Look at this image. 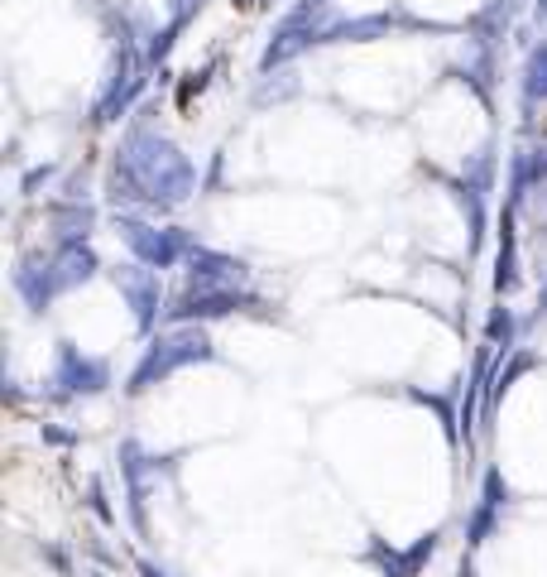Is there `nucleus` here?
<instances>
[{"instance_id":"1","label":"nucleus","mask_w":547,"mask_h":577,"mask_svg":"<svg viewBox=\"0 0 547 577\" xmlns=\"http://www.w3.org/2000/svg\"><path fill=\"white\" fill-rule=\"evenodd\" d=\"M192 164L182 160V150L164 136H150V130H135L126 140L116 160V198H140L154 202V208H168V202H182L192 192Z\"/></svg>"},{"instance_id":"2","label":"nucleus","mask_w":547,"mask_h":577,"mask_svg":"<svg viewBox=\"0 0 547 577\" xmlns=\"http://www.w3.org/2000/svg\"><path fill=\"white\" fill-rule=\"evenodd\" d=\"M198 361H212V342H206L202 328H188V322H174V332L154 337L144 361L135 366V376H130V395H144L150 385L168 380L174 370L182 366H198Z\"/></svg>"},{"instance_id":"3","label":"nucleus","mask_w":547,"mask_h":577,"mask_svg":"<svg viewBox=\"0 0 547 577\" xmlns=\"http://www.w3.org/2000/svg\"><path fill=\"white\" fill-rule=\"evenodd\" d=\"M120 236L135 250V260L150 264V270H174L192 250L188 240H182V232H159V226H150V222H135V216H120Z\"/></svg>"},{"instance_id":"4","label":"nucleus","mask_w":547,"mask_h":577,"mask_svg":"<svg viewBox=\"0 0 547 577\" xmlns=\"http://www.w3.org/2000/svg\"><path fill=\"white\" fill-rule=\"evenodd\" d=\"M246 304H254V298H250V294H240L236 284H192L182 298H174V308H168V322L226 318V313H240Z\"/></svg>"},{"instance_id":"5","label":"nucleus","mask_w":547,"mask_h":577,"mask_svg":"<svg viewBox=\"0 0 547 577\" xmlns=\"http://www.w3.org/2000/svg\"><path fill=\"white\" fill-rule=\"evenodd\" d=\"M58 385H63V395H102L106 385H111V370H106V361L96 356H82L72 342H58Z\"/></svg>"},{"instance_id":"6","label":"nucleus","mask_w":547,"mask_h":577,"mask_svg":"<svg viewBox=\"0 0 547 577\" xmlns=\"http://www.w3.org/2000/svg\"><path fill=\"white\" fill-rule=\"evenodd\" d=\"M116 288L130 298L135 322L150 332L154 318H159V270H150V264H126V270H116Z\"/></svg>"},{"instance_id":"7","label":"nucleus","mask_w":547,"mask_h":577,"mask_svg":"<svg viewBox=\"0 0 547 577\" xmlns=\"http://www.w3.org/2000/svg\"><path fill=\"white\" fill-rule=\"evenodd\" d=\"M15 288H20V298H24V304H29L34 313H44L58 294H63V288H58V274H53V260H39V256H24V260H20Z\"/></svg>"},{"instance_id":"8","label":"nucleus","mask_w":547,"mask_h":577,"mask_svg":"<svg viewBox=\"0 0 547 577\" xmlns=\"http://www.w3.org/2000/svg\"><path fill=\"white\" fill-rule=\"evenodd\" d=\"M102 270V260H96V250L87 246V240H58V250H53V274H58V288H78V284H87L92 274Z\"/></svg>"},{"instance_id":"9","label":"nucleus","mask_w":547,"mask_h":577,"mask_svg":"<svg viewBox=\"0 0 547 577\" xmlns=\"http://www.w3.org/2000/svg\"><path fill=\"white\" fill-rule=\"evenodd\" d=\"M504 501H509V486H504V476H500V472H485L480 505H476V515H471V525H466V544H471V549H480L485 539H490V529H495V515L504 510Z\"/></svg>"},{"instance_id":"10","label":"nucleus","mask_w":547,"mask_h":577,"mask_svg":"<svg viewBox=\"0 0 547 577\" xmlns=\"http://www.w3.org/2000/svg\"><path fill=\"white\" fill-rule=\"evenodd\" d=\"M188 274H192V284H240L246 280V264L222 256V250L192 246L188 250Z\"/></svg>"},{"instance_id":"11","label":"nucleus","mask_w":547,"mask_h":577,"mask_svg":"<svg viewBox=\"0 0 547 577\" xmlns=\"http://www.w3.org/2000/svg\"><path fill=\"white\" fill-rule=\"evenodd\" d=\"M437 544H442V534H437V529H428V534H423L413 549H404V553H399V549H384V544H374L370 553L384 563V577H418V568L437 553Z\"/></svg>"},{"instance_id":"12","label":"nucleus","mask_w":547,"mask_h":577,"mask_svg":"<svg viewBox=\"0 0 547 577\" xmlns=\"http://www.w3.org/2000/svg\"><path fill=\"white\" fill-rule=\"evenodd\" d=\"M53 222H58V240H87V232H92V208L72 202V208H58L53 212Z\"/></svg>"},{"instance_id":"13","label":"nucleus","mask_w":547,"mask_h":577,"mask_svg":"<svg viewBox=\"0 0 547 577\" xmlns=\"http://www.w3.org/2000/svg\"><path fill=\"white\" fill-rule=\"evenodd\" d=\"M524 92H528V102H547V44H543V48H533Z\"/></svg>"},{"instance_id":"14","label":"nucleus","mask_w":547,"mask_h":577,"mask_svg":"<svg viewBox=\"0 0 547 577\" xmlns=\"http://www.w3.org/2000/svg\"><path fill=\"white\" fill-rule=\"evenodd\" d=\"M514 284H519V274H514V236H509V212H504V246H500V274H495V288L509 294Z\"/></svg>"},{"instance_id":"15","label":"nucleus","mask_w":547,"mask_h":577,"mask_svg":"<svg viewBox=\"0 0 547 577\" xmlns=\"http://www.w3.org/2000/svg\"><path fill=\"white\" fill-rule=\"evenodd\" d=\"M509 342H514V313L495 308V318H490V346H504V352H509Z\"/></svg>"},{"instance_id":"16","label":"nucleus","mask_w":547,"mask_h":577,"mask_svg":"<svg viewBox=\"0 0 547 577\" xmlns=\"http://www.w3.org/2000/svg\"><path fill=\"white\" fill-rule=\"evenodd\" d=\"M92 510H96V520H102V525H116L111 505H106V496H102V481H92Z\"/></svg>"},{"instance_id":"17","label":"nucleus","mask_w":547,"mask_h":577,"mask_svg":"<svg viewBox=\"0 0 547 577\" xmlns=\"http://www.w3.org/2000/svg\"><path fill=\"white\" fill-rule=\"evenodd\" d=\"M48 174H53V168H48V164H44V168H34V174H29V178H24V192H34V188H39V184H44V178H48Z\"/></svg>"},{"instance_id":"18","label":"nucleus","mask_w":547,"mask_h":577,"mask_svg":"<svg viewBox=\"0 0 547 577\" xmlns=\"http://www.w3.org/2000/svg\"><path fill=\"white\" fill-rule=\"evenodd\" d=\"M140 573H144V577H168V573L159 568V563H150V558H140Z\"/></svg>"},{"instance_id":"19","label":"nucleus","mask_w":547,"mask_h":577,"mask_svg":"<svg viewBox=\"0 0 547 577\" xmlns=\"http://www.w3.org/2000/svg\"><path fill=\"white\" fill-rule=\"evenodd\" d=\"M44 438H48V443H72V433H63V428H44Z\"/></svg>"},{"instance_id":"20","label":"nucleus","mask_w":547,"mask_h":577,"mask_svg":"<svg viewBox=\"0 0 547 577\" xmlns=\"http://www.w3.org/2000/svg\"><path fill=\"white\" fill-rule=\"evenodd\" d=\"M543 308H547V288H543Z\"/></svg>"}]
</instances>
